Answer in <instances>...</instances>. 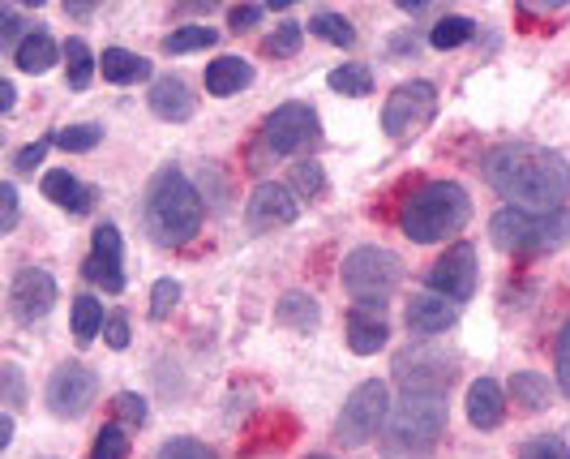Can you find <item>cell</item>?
<instances>
[{
  "label": "cell",
  "instance_id": "obj_16",
  "mask_svg": "<svg viewBox=\"0 0 570 459\" xmlns=\"http://www.w3.org/2000/svg\"><path fill=\"white\" fill-rule=\"evenodd\" d=\"M391 340V322L382 305H352L347 310V348L356 357H373L377 348H386Z\"/></svg>",
  "mask_w": 570,
  "mask_h": 459
},
{
  "label": "cell",
  "instance_id": "obj_47",
  "mask_svg": "<svg viewBox=\"0 0 570 459\" xmlns=\"http://www.w3.org/2000/svg\"><path fill=\"white\" fill-rule=\"evenodd\" d=\"M13 104H18V87L4 78V82H0V113H13Z\"/></svg>",
  "mask_w": 570,
  "mask_h": 459
},
{
  "label": "cell",
  "instance_id": "obj_7",
  "mask_svg": "<svg viewBox=\"0 0 570 459\" xmlns=\"http://www.w3.org/2000/svg\"><path fill=\"white\" fill-rule=\"evenodd\" d=\"M459 361L438 344H407L395 357V382L403 387V395H442L455 387Z\"/></svg>",
  "mask_w": 570,
  "mask_h": 459
},
{
  "label": "cell",
  "instance_id": "obj_32",
  "mask_svg": "<svg viewBox=\"0 0 570 459\" xmlns=\"http://www.w3.org/2000/svg\"><path fill=\"white\" fill-rule=\"evenodd\" d=\"M301 43H305V30L296 27V22H284V27H275L266 39H262V52L275 60H287L301 52Z\"/></svg>",
  "mask_w": 570,
  "mask_h": 459
},
{
  "label": "cell",
  "instance_id": "obj_44",
  "mask_svg": "<svg viewBox=\"0 0 570 459\" xmlns=\"http://www.w3.org/2000/svg\"><path fill=\"white\" fill-rule=\"evenodd\" d=\"M48 138H43V143H30V146H22V150H18V155H13V168H18V173H35V168H39V164H43V155H48Z\"/></svg>",
  "mask_w": 570,
  "mask_h": 459
},
{
  "label": "cell",
  "instance_id": "obj_35",
  "mask_svg": "<svg viewBox=\"0 0 570 459\" xmlns=\"http://www.w3.org/2000/svg\"><path fill=\"white\" fill-rule=\"evenodd\" d=\"M112 412H116V426H129V430H142L146 426V400L142 395H134V391H120L112 400Z\"/></svg>",
  "mask_w": 570,
  "mask_h": 459
},
{
  "label": "cell",
  "instance_id": "obj_10",
  "mask_svg": "<svg viewBox=\"0 0 570 459\" xmlns=\"http://www.w3.org/2000/svg\"><path fill=\"white\" fill-rule=\"evenodd\" d=\"M317 138H322V120H317L314 104H284L262 125V155L287 159V155L309 150Z\"/></svg>",
  "mask_w": 570,
  "mask_h": 459
},
{
  "label": "cell",
  "instance_id": "obj_13",
  "mask_svg": "<svg viewBox=\"0 0 570 459\" xmlns=\"http://www.w3.org/2000/svg\"><path fill=\"white\" fill-rule=\"evenodd\" d=\"M82 275L90 284L104 287L108 296H120V292H125V241H120V228H116V224H99V228H95L90 258H86Z\"/></svg>",
  "mask_w": 570,
  "mask_h": 459
},
{
  "label": "cell",
  "instance_id": "obj_9",
  "mask_svg": "<svg viewBox=\"0 0 570 459\" xmlns=\"http://www.w3.org/2000/svg\"><path fill=\"white\" fill-rule=\"evenodd\" d=\"M433 116H438V87L425 82V78H412V82H400V87L386 95L382 129L395 143H412Z\"/></svg>",
  "mask_w": 570,
  "mask_h": 459
},
{
  "label": "cell",
  "instance_id": "obj_17",
  "mask_svg": "<svg viewBox=\"0 0 570 459\" xmlns=\"http://www.w3.org/2000/svg\"><path fill=\"white\" fill-rule=\"evenodd\" d=\"M403 318H407V331L412 335H442V331L455 326L459 310L446 296H438V292H421V296L407 301V314Z\"/></svg>",
  "mask_w": 570,
  "mask_h": 459
},
{
  "label": "cell",
  "instance_id": "obj_1",
  "mask_svg": "<svg viewBox=\"0 0 570 459\" xmlns=\"http://www.w3.org/2000/svg\"><path fill=\"white\" fill-rule=\"evenodd\" d=\"M485 180L514 211L553 215L570 198V164L537 143H507L485 159Z\"/></svg>",
  "mask_w": 570,
  "mask_h": 459
},
{
  "label": "cell",
  "instance_id": "obj_37",
  "mask_svg": "<svg viewBox=\"0 0 570 459\" xmlns=\"http://www.w3.org/2000/svg\"><path fill=\"white\" fill-rule=\"evenodd\" d=\"M322 189H326V176H322V168H317L314 159L292 168V194L296 198H322Z\"/></svg>",
  "mask_w": 570,
  "mask_h": 459
},
{
  "label": "cell",
  "instance_id": "obj_34",
  "mask_svg": "<svg viewBox=\"0 0 570 459\" xmlns=\"http://www.w3.org/2000/svg\"><path fill=\"white\" fill-rule=\"evenodd\" d=\"M52 143L60 150H73V155H86V150H95V146L104 143V129L99 125H69V129H60L52 134Z\"/></svg>",
  "mask_w": 570,
  "mask_h": 459
},
{
  "label": "cell",
  "instance_id": "obj_46",
  "mask_svg": "<svg viewBox=\"0 0 570 459\" xmlns=\"http://www.w3.org/2000/svg\"><path fill=\"white\" fill-rule=\"evenodd\" d=\"M257 22H262V9H257V4H236V9H228L232 30H254Z\"/></svg>",
  "mask_w": 570,
  "mask_h": 459
},
{
  "label": "cell",
  "instance_id": "obj_18",
  "mask_svg": "<svg viewBox=\"0 0 570 459\" xmlns=\"http://www.w3.org/2000/svg\"><path fill=\"white\" fill-rule=\"evenodd\" d=\"M468 421H472V430L481 433L498 430L507 421V395H502V387L493 378H476L468 387Z\"/></svg>",
  "mask_w": 570,
  "mask_h": 459
},
{
  "label": "cell",
  "instance_id": "obj_40",
  "mask_svg": "<svg viewBox=\"0 0 570 459\" xmlns=\"http://www.w3.org/2000/svg\"><path fill=\"white\" fill-rule=\"evenodd\" d=\"M176 301H180V284L176 280H159V284L150 287V318L164 322L176 310Z\"/></svg>",
  "mask_w": 570,
  "mask_h": 459
},
{
  "label": "cell",
  "instance_id": "obj_28",
  "mask_svg": "<svg viewBox=\"0 0 570 459\" xmlns=\"http://www.w3.org/2000/svg\"><path fill=\"white\" fill-rule=\"evenodd\" d=\"M511 395H514V403H519L523 412H541L544 403H549V378H541V373H532V370L514 373Z\"/></svg>",
  "mask_w": 570,
  "mask_h": 459
},
{
  "label": "cell",
  "instance_id": "obj_29",
  "mask_svg": "<svg viewBox=\"0 0 570 459\" xmlns=\"http://www.w3.org/2000/svg\"><path fill=\"white\" fill-rule=\"evenodd\" d=\"M472 35H476V22L463 18V13H451V18H442L438 27L429 30V43H433L438 52H451V48H463Z\"/></svg>",
  "mask_w": 570,
  "mask_h": 459
},
{
  "label": "cell",
  "instance_id": "obj_8",
  "mask_svg": "<svg viewBox=\"0 0 570 459\" xmlns=\"http://www.w3.org/2000/svg\"><path fill=\"white\" fill-rule=\"evenodd\" d=\"M386 417H391V391L382 378L361 382L347 403H343L340 421H335V438L340 447H370V438L377 430H386Z\"/></svg>",
  "mask_w": 570,
  "mask_h": 459
},
{
  "label": "cell",
  "instance_id": "obj_23",
  "mask_svg": "<svg viewBox=\"0 0 570 459\" xmlns=\"http://www.w3.org/2000/svg\"><path fill=\"white\" fill-rule=\"evenodd\" d=\"M60 57H65V52L57 48V39L39 27V30H30L27 39H22V48L13 52V65H18L22 74H48Z\"/></svg>",
  "mask_w": 570,
  "mask_h": 459
},
{
  "label": "cell",
  "instance_id": "obj_3",
  "mask_svg": "<svg viewBox=\"0 0 570 459\" xmlns=\"http://www.w3.org/2000/svg\"><path fill=\"white\" fill-rule=\"evenodd\" d=\"M468 219H472V198L459 180H429L400 206V228L416 245L451 241Z\"/></svg>",
  "mask_w": 570,
  "mask_h": 459
},
{
  "label": "cell",
  "instance_id": "obj_36",
  "mask_svg": "<svg viewBox=\"0 0 570 459\" xmlns=\"http://www.w3.org/2000/svg\"><path fill=\"white\" fill-rule=\"evenodd\" d=\"M155 459H219V451H215V447H206L202 438H168Z\"/></svg>",
  "mask_w": 570,
  "mask_h": 459
},
{
  "label": "cell",
  "instance_id": "obj_25",
  "mask_svg": "<svg viewBox=\"0 0 570 459\" xmlns=\"http://www.w3.org/2000/svg\"><path fill=\"white\" fill-rule=\"evenodd\" d=\"M95 74H99V60L90 57V48L82 39H69L65 43V82H69V90H90Z\"/></svg>",
  "mask_w": 570,
  "mask_h": 459
},
{
  "label": "cell",
  "instance_id": "obj_15",
  "mask_svg": "<svg viewBox=\"0 0 570 459\" xmlns=\"http://www.w3.org/2000/svg\"><path fill=\"white\" fill-rule=\"evenodd\" d=\"M245 215H249V228L254 232L287 228V224H296V215H301V198H296L287 185H279V180H262L254 194H249Z\"/></svg>",
  "mask_w": 570,
  "mask_h": 459
},
{
  "label": "cell",
  "instance_id": "obj_11",
  "mask_svg": "<svg viewBox=\"0 0 570 459\" xmlns=\"http://www.w3.org/2000/svg\"><path fill=\"white\" fill-rule=\"evenodd\" d=\"M476 245L472 241H455L442 258L429 266L425 284L429 292H438V296H446L451 305H459V301H472L476 296Z\"/></svg>",
  "mask_w": 570,
  "mask_h": 459
},
{
  "label": "cell",
  "instance_id": "obj_19",
  "mask_svg": "<svg viewBox=\"0 0 570 459\" xmlns=\"http://www.w3.org/2000/svg\"><path fill=\"white\" fill-rule=\"evenodd\" d=\"M146 104H150V113L159 116V120L180 125V120L194 116V90L185 87V78H155V82H150V95H146Z\"/></svg>",
  "mask_w": 570,
  "mask_h": 459
},
{
  "label": "cell",
  "instance_id": "obj_5",
  "mask_svg": "<svg viewBox=\"0 0 570 459\" xmlns=\"http://www.w3.org/2000/svg\"><path fill=\"white\" fill-rule=\"evenodd\" d=\"M489 241L507 254H549L562 250L570 241V215L553 211V215H532V211H498L489 219Z\"/></svg>",
  "mask_w": 570,
  "mask_h": 459
},
{
  "label": "cell",
  "instance_id": "obj_30",
  "mask_svg": "<svg viewBox=\"0 0 570 459\" xmlns=\"http://www.w3.org/2000/svg\"><path fill=\"white\" fill-rule=\"evenodd\" d=\"M309 35L326 39V43H335V48H352V43H356V27H352L343 13H331V9L314 13V22H309Z\"/></svg>",
  "mask_w": 570,
  "mask_h": 459
},
{
  "label": "cell",
  "instance_id": "obj_31",
  "mask_svg": "<svg viewBox=\"0 0 570 459\" xmlns=\"http://www.w3.org/2000/svg\"><path fill=\"white\" fill-rule=\"evenodd\" d=\"M331 90H340V95H352V99H365L373 90V74L365 65H340V69H331Z\"/></svg>",
  "mask_w": 570,
  "mask_h": 459
},
{
  "label": "cell",
  "instance_id": "obj_21",
  "mask_svg": "<svg viewBox=\"0 0 570 459\" xmlns=\"http://www.w3.org/2000/svg\"><path fill=\"white\" fill-rule=\"evenodd\" d=\"M249 82H254V65L245 57H219L206 65V95H215V99L240 95Z\"/></svg>",
  "mask_w": 570,
  "mask_h": 459
},
{
  "label": "cell",
  "instance_id": "obj_43",
  "mask_svg": "<svg viewBox=\"0 0 570 459\" xmlns=\"http://www.w3.org/2000/svg\"><path fill=\"white\" fill-rule=\"evenodd\" d=\"M104 344L116 348V352H120V348H129V318L120 314V310L108 314V322H104Z\"/></svg>",
  "mask_w": 570,
  "mask_h": 459
},
{
  "label": "cell",
  "instance_id": "obj_38",
  "mask_svg": "<svg viewBox=\"0 0 570 459\" xmlns=\"http://www.w3.org/2000/svg\"><path fill=\"white\" fill-rule=\"evenodd\" d=\"M519 459H570V451L558 433H541V438H532V442L519 447Z\"/></svg>",
  "mask_w": 570,
  "mask_h": 459
},
{
  "label": "cell",
  "instance_id": "obj_26",
  "mask_svg": "<svg viewBox=\"0 0 570 459\" xmlns=\"http://www.w3.org/2000/svg\"><path fill=\"white\" fill-rule=\"evenodd\" d=\"M219 43L215 27H176L171 35H164V52L168 57H189V52H206Z\"/></svg>",
  "mask_w": 570,
  "mask_h": 459
},
{
  "label": "cell",
  "instance_id": "obj_22",
  "mask_svg": "<svg viewBox=\"0 0 570 459\" xmlns=\"http://www.w3.org/2000/svg\"><path fill=\"white\" fill-rule=\"evenodd\" d=\"M99 74H104V82H112V87H138L150 78V60L138 57V52H125V48H108L104 57H99Z\"/></svg>",
  "mask_w": 570,
  "mask_h": 459
},
{
  "label": "cell",
  "instance_id": "obj_45",
  "mask_svg": "<svg viewBox=\"0 0 570 459\" xmlns=\"http://www.w3.org/2000/svg\"><path fill=\"white\" fill-rule=\"evenodd\" d=\"M0 198H4V219H0V228L13 232V228H18V211H22V206H18V185H13V180H4Z\"/></svg>",
  "mask_w": 570,
  "mask_h": 459
},
{
  "label": "cell",
  "instance_id": "obj_2",
  "mask_svg": "<svg viewBox=\"0 0 570 459\" xmlns=\"http://www.w3.org/2000/svg\"><path fill=\"white\" fill-rule=\"evenodd\" d=\"M142 219L150 241H159V245H185V241H194L202 228V194L194 189V180L180 173V168L155 173L150 189H146Z\"/></svg>",
  "mask_w": 570,
  "mask_h": 459
},
{
  "label": "cell",
  "instance_id": "obj_20",
  "mask_svg": "<svg viewBox=\"0 0 570 459\" xmlns=\"http://www.w3.org/2000/svg\"><path fill=\"white\" fill-rule=\"evenodd\" d=\"M43 198L57 202L60 211H69V215H86L95 206V198H99V189L82 185L73 173H48L43 176Z\"/></svg>",
  "mask_w": 570,
  "mask_h": 459
},
{
  "label": "cell",
  "instance_id": "obj_12",
  "mask_svg": "<svg viewBox=\"0 0 570 459\" xmlns=\"http://www.w3.org/2000/svg\"><path fill=\"white\" fill-rule=\"evenodd\" d=\"M99 395V378L95 370H86L82 361H65L57 365V373L48 378V408L57 412V417H82L86 408L95 403Z\"/></svg>",
  "mask_w": 570,
  "mask_h": 459
},
{
  "label": "cell",
  "instance_id": "obj_4",
  "mask_svg": "<svg viewBox=\"0 0 570 459\" xmlns=\"http://www.w3.org/2000/svg\"><path fill=\"white\" fill-rule=\"evenodd\" d=\"M446 433V400L442 395H403L391 408L382 430V456L386 459H429Z\"/></svg>",
  "mask_w": 570,
  "mask_h": 459
},
{
  "label": "cell",
  "instance_id": "obj_39",
  "mask_svg": "<svg viewBox=\"0 0 570 459\" xmlns=\"http://www.w3.org/2000/svg\"><path fill=\"white\" fill-rule=\"evenodd\" d=\"M27 35H30V27L22 22V13H18V9H9V4H0V43L18 52Z\"/></svg>",
  "mask_w": 570,
  "mask_h": 459
},
{
  "label": "cell",
  "instance_id": "obj_6",
  "mask_svg": "<svg viewBox=\"0 0 570 459\" xmlns=\"http://www.w3.org/2000/svg\"><path fill=\"white\" fill-rule=\"evenodd\" d=\"M400 284H403V262L391 250L365 245V250H352L343 258V287L356 296V305H382Z\"/></svg>",
  "mask_w": 570,
  "mask_h": 459
},
{
  "label": "cell",
  "instance_id": "obj_33",
  "mask_svg": "<svg viewBox=\"0 0 570 459\" xmlns=\"http://www.w3.org/2000/svg\"><path fill=\"white\" fill-rule=\"evenodd\" d=\"M90 459H129V433H125V426L108 421L104 430L95 433V442H90Z\"/></svg>",
  "mask_w": 570,
  "mask_h": 459
},
{
  "label": "cell",
  "instance_id": "obj_24",
  "mask_svg": "<svg viewBox=\"0 0 570 459\" xmlns=\"http://www.w3.org/2000/svg\"><path fill=\"white\" fill-rule=\"evenodd\" d=\"M275 318L284 326H292V331L309 335V331H317V322H322V310H317V301L309 292H284L279 305H275Z\"/></svg>",
  "mask_w": 570,
  "mask_h": 459
},
{
  "label": "cell",
  "instance_id": "obj_41",
  "mask_svg": "<svg viewBox=\"0 0 570 459\" xmlns=\"http://www.w3.org/2000/svg\"><path fill=\"white\" fill-rule=\"evenodd\" d=\"M553 378H558V391L570 400V322L558 335V348H553Z\"/></svg>",
  "mask_w": 570,
  "mask_h": 459
},
{
  "label": "cell",
  "instance_id": "obj_49",
  "mask_svg": "<svg viewBox=\"0 0 570 459\" xmlns=\"http://www.w3.org/2000/svg\"><path fill=\"white\" fill-rule=\"evenodd\" d=\"M305 459H331V456H305Z\"/></svg>",
  "mask_w": 570,
  "mask_h": 459
},
{
  "label": "cell",
  "instance_id": "obj_14",
  "mask_svg": "<svg viewBox=\"0 0 570 459\" xmlns=\"http://www.w3.org/2000/svg\"><path fill=\"white\" fill-rule=\"evenodd\" d=\"M57 305V280L43 271V266H27L13 275V287H9V310L18 322H43Z\"/></svg>",
  "mask_w": 570,
  "mask_h": 459
},
{
  "label": "cell",
  "instance_id": "obj_48",
  "mask_svg": "<svg viewBox=\"0 0 570 459\" xmlns=\"http://www.w3.org/2000/svg\"><path fill=\"white\" fill-rule=\"evenodd\" d=\"M13 442V412H4V430H0V447Z\"/></svg>",
  "mask_w": 570,
  "mask_h": 459
},
{
  "label": "cell",
  "instance_id": "obj_27",
  "mask_svg": "<svg viewBox=\"0 0 570 459\" xmlns=\"http://www.w3.org/2000/svg\"><path fill=\"white\" fill-rule=\"evenodd\" d=\"M104 322H108V314H104V305H99L90 292L73 296V340H78V344H90V340L104 331Z\"/></svg>",
  "mask_w": 570,
  "mask_h": 459
},
{
  "label": "cell",
  "instance_id": "obj_42",
  "mask_svg": "<svg viewBox=\"0 0 570 459\" xmlns=\"http://www.w3.org/2000/svg\"><path fill=\"white\" fill-rule=\"evenodd\" d=\"M4 412H18L27 403V391H22V370L13 361H4Z\"/></svg>",
  "mask_w": 570,
  "mask_h": 459
}]
</instances>
